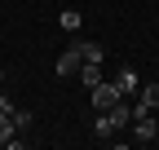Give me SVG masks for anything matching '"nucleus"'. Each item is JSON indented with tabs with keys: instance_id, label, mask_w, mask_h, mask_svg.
<instances>
[{
	"instance_id": "1",
	"label": "nucleus",
	"mask_w": 159,
	"mask_h": 150,
	"mask_svg": "<svg viewBox=\"0 0 159 150\" xmlns=\"http://www.w3.org/2000/svg\"><path fill=\"white\" fill-rule=\"evenodd\" d=\"M150 110H159V80L142 84L137 97H133V115H150Z\"/></svg>"
},
{
	"instance_id": "2",
	"label": "nucleus",
	"mask_w": 159,
	"mask_h": 150,
	"mask_svg": "<svg viewBox=\"0 0 159 150\" xmlns=\"http://www.w3.org/2000/svg\"><path fill=\"white\" fill-rule=\"evenodd\" d=\"M128 128H133V141H137V146L159 141V124H155L150 115H133V124H128Z\"/></svg>"
},
{
	"instance_id": "3",
	"label": "nucleus",
	"mask_w": 159,
	"mask_h": 150,
	"mask_svg": "<svg viewBox=\"0 0 159 150\" xmlns=\"http://www.w3.org/2000/svg\"><path fill=\"white\" fill-rule=\"evenodd\" d=\"M115 102H119V88H115V84H106V80L93 84V106H97V110H111Z\"/></svg>"
},
{
	"instance_id": "4",
	"label": "nucleus",
	"mask_w": 159,
	"mask_h": 150,
	"mask_svg": "<svg viewBox=\"0 0 159 150\" xmlns=\"http://www.w3.org/2000/svg\"><path fill=\"white\" fill-rule=\"evenodd\" d=\"M115 88H119V97H137V88H142L137 71H133V66H124V71L115 75Z\"/></svg>"
},
{
	"instance_id": "5",
	"label": "nucleus",
	"mask_w": 159,
	"mask_h": 150,
	"mask_svg": "<svg viewBox=\"0 0 159 150\" xmlns=\"http://www.w3.org/2000/svg\"><path fill=\"white\" fill-rule=\"evenodd\" d=\"M0 146H9V150H18L22 146V137H18V128H13V119L0 110Z\"/></svg>"
},
{
	"instance_id": "6",
	"label": "nucleus",
	"mask_w": 159,
	"mask_h": 150,
	"mask_svg": "<svg viewBox=\"0 0 159 150\" xmlns=\"http://www.w3.org/2000/svg\"><path fill=\"white\" fill-rule=\"evenodd\" d=\"M106 115H111V124H115V133H119V128H128L133 124V106H124V97H119L111 110H106Z\"/></svg>"
},
{
	"instance_id": "7",
	"label": "nucleus",
	"mask_w": 159,
	"mask_h": 150,
	"mask_svg": "<svg viewBox=\"0 0 159 150\" xmlns=\"http://www.w3.org/2000/svg\"><path fill=\"white\" fill-rule=\"evenodd\" d=\"M53 71H57V75H75V71H80V49L71 44L62 58H57V66H53Z\"/></svg>"
},
{
	"instance_id": "8",
	"label": "nucleus",
	"mask_w": 159,
	"mask_h": 150,
	"mask_svg": "<svg viewBox=\"0 0 159 150\" xmlns=\"http://www.w3.org/2000/svg\"><path fill=\"white\" fill-rule=\"evenodd\" d=\"M75 49H80V62H102V44L97 40H75Z\"/></svg>"
},
{
	"instance_id": "9",
	"label": "nucleus",
	"mask_w": 159,
	"mask_h": 150,
	"mask_svg": "<svg viewBox=\"0 0 159 150\" xmlns=\"http://www.w3.org/2000/svg\"><path fill=\"white\" fill-rule=\"evenodd\" d=\"M93 137H97V141H111V137H115V124H111V115H106V110H97V124H93Z\"/></svg>"
},
{
	"instance_id": "10",
	"label": "nucleus",
	"mask_w": 159,
	"mask_h": 150,
	"mask_svg": "<svg viewBox=\"0 0 159 150\" xmlns=\"http://www.w3.org/2000/svg\"><path fill=\"white\" fill-rule=\"evenodd\" d=\"M80 80H84L89 88H93V84H102V62H84V66H80Z\"/></svg>"
},
{
	"instance_id": "11",
	"label": "nucleus",
	"mask_w": 159,
	"mask_h": 150,
	"mask_svg": "<svg viewBox=\"0 0 159 150\" xmlns=\"http://www.w3.org/2000/svg\"><path fill=\"white\" fill-rule=\"evenodd\" d=\"M9 119H13V128H18V133H27V128L35 124V115H31V110H18V106H13V115H9Z\"/></svg>"
},
{
	"instance_id": "12",
	"label": "nucleus",
	"mask_w": 159,
	"mask_h": 150,
	"mask_svg": "<svg viewBox=\"0 0 159 150\" xmlns=\"http://www.w3.org/2000/svg\"><path fill=\"white\" fill-rule=\"evenodd\" d=\"M62 31H80V9H62Z\"/></svg>"
},
{
	"instance_id": "13",
	"label": "nucleus",
	"mask_w": 159,
	"mask_h": 150,
	"mask_svg": "<svg viewBox=\"0 0 159 150\" xmlns=\"http://www.w3.org/2000/svg\"><path fill=\"white\" fill-rule=\"evenodd\" d=\"M0 110H5V115H13V102L5 97V88H0Z\"/></svg>"
},
{
	"instance_id": "14",
	"label": "nucleus",
	"mask_w": 159,
	"mask_h": 150,
	"mask_svg": "<svg viewBox=\"0 0 159 150\" xmlns=\"http://www.w3.org/2000/svg\"><path fill=\"white\" fill-rule=\"evenodd\" d=\"M155 80H159V75H155Z\"/></svg>"
}]
</instances>
